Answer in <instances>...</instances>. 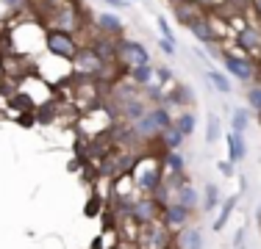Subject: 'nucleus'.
<instances>
[{
  "mask_svg": "<svg viewBox=\"0 0 261 249\" xmlns=\"http://www.w3.org/2000/svg\"><path fill=\"white\" fill-rule=\"evenodd\" d=\"M134 3H136V0H134Z\"/></svg>",
  "mask_w": 261,
  "mask_h": 249,
  "instance_id": "c03bdc74",
  "label": "nucleus"
},
{
  "mask_svg": "<svg viewBox=\"0 0 261 249\" xmlns=\"http://www.w3.org/2000/svg\"><path fill=\"white\" fill-rule=\"evenodd\" d=\"M167 174H184L186 172V158L181 152H164V161H161Z\"/></svg>",
  "mask_w": 261,
  "mask_h": 249,
  "instance_id": "4be33fe9",
  "label": "nucleus"
},
{
  "mask_svg": "<svg viewBox=\"0 0 261 249\" xmlns=\"http://www.w3.org/2000/svg\"><path fill=\"white\" fill-rule=\"evenodd\" d=\"M92 50H95L103 61H114V58H120V39H114V36H100V39H95Z\"/></svg>",
  "mask_w": 261,
  "mask_h": 249,
  "instance_id": "dca6fc26",
  "label": "nucleus"
},
{
  "mask_svg": "<svg viewBox=\"0 0 261 249\" xmlns=\"http://www.w3.org/2000/svg\"><path fill=\"white\" fill-rule=\"evenodd\" d=\"M203 6L197 3V0H184V3H175V9H172V14H175V20L181 22V25H186L189 28L192 22H197L203 17Z\"/></svg>",
  "mask_w": 261,
  "mask_h": 249,
  "instance_id": "9b49d317",
  "label": "nucleus"
},
{
  "mask_svg": "<svg viewBox=\"0 0 261 249\" xmlns=\"http://www.w3.org/2000/svg\"><path fill=\"white\" fill-rule=\"evenodd\" d=\"M245 241H247V227L239 224V230H236V235H233V249H245Z\"/></svg>",
  "mask_w": 261,
  "mask_h": 249,
  "instance_id": "7c9ffc66",
  "label": "nucleus"
},
{
  "mask_svg": "<svg viewBox=\"0 0 261 249\" xmlns=\"http://www.w3.org/2000/svg\"><path fill=\"white\" fill-rule=\"evenodd\" d=\"M3 75H6V67H3V61H0V78H3Z\"/></svg>",
  "mask_w": 261,
  "mask_h": 249,
  "instance_id": "79ce46f5",
  "label": "nucleus"
},
{
  "mask_svg": "<svg viewBox=\"0 0 261 249\" xmlns=\"http://www.w3.org/2000/svg\"><path fill=\"white\" fill-rule=\"evenodd\" d=\"M236 205H239V194H231V197L222 199V205H220V216L214 219V224H211V230H214V233H222V230H225V224H228V219L233 216Z\"/></svg>",
  "mask_w": 261,
  "mask_h": 249,
  "instance_id": "6ab92c4d",
  "label": "nucleus"
},
{
  "mask_svg": "<svg viewBox=\"0 0 261 249\" xmlns=\"http://www.w3.org/2000/svg\"><path fill=\"white\" fill-rule=\"evenodd\" d=\"M103 3H109L111 9H125V6H128V0H103Z\"/></svg>",
  "mask_w": 261,
  "mask_h": 249,
  "instance_id": "c9c22d12",
  "label": "nucleus"
},
{
  "mask_svg": "<svg viewBox=\"0 0 261 249\" xmlns=\"http://www.w3.org/2000/svg\"><path fill=\"white\" fill-rule=\"evenodd\" d=\"M192 210H186L184 205H178V202H170V205H164L161 208V216H159V222L164 224L170 233H178V230H184V227H189V222H192Z\"/></svg>",
  "mask_w": 261,
  "mask_h": 249,
  "instance_id": "0eeeda50",
  "label": "nucleus"
},
{
  "mask_svg": "<svg viewBox=\"0 0 261 249\" xmlns=\"http://www.w3.org/2000/svg\"><path fill=\"white\" fill-rule=\"evenodd\" d=\"M150 197H153V199H156V202H159V208H164V205H170V202H172V189H170V185L164 183V180H161V185H159L156 191H153Z\"/></svg>",
  "mask_w": 261,
  "mask_h": 249,
  "instance_id": "cd10ccee",
  "label": "nucleus"
},
{
  "mask_svg": "<svg viewBox=\"0 0 261 249\" xmlns=\"http://www.w3.org/2000/svg\"><path fill=\"white\" fill-rule=\"evenodd\" d=\"M128 216H130V222H134L136 227H147V224L159 222V216H161V208H159V202H156L153 197L142 194L139 199H134V202H130V210H128Z\"/></svg>",
  "mask_w": 261,
  "mask_h": 249,
  "instance_id": "39448f33",
  "label": "nucleus"
},
{
  "mask_svg": "<svg viewBox=\"0 0 261 249\" xmlns=\"http://www.w3.org/2000/svg\"><path fill=\"white\" fill-rule=\"evenodd\" d=\"M172 3H184V0H172Z\"/></svg>",
  "mask_w": 261,
  "mask_h": 249,
  "instance_id": "37998d69",
  "label": "nucleus"
},
{
  "mask_svg": "<svg viewBox=\"0 0 261 249\" xmlns=\"http://www.w3.org/2000/svg\"><path fill=\"white\" fill-rule=\"evenodd\" d=\"M159 50L164 55H175V50H178V42H170V39H159Z\"/></svg>",
  "mask_w": 261,
  "mask_h": 249,
  "instance_id": "2f4dec72",
  "label": "nucleus"
},
{
  "mask_svg": "<svg viewBox=\"0 0 261 249\" xmlns=\"http://www.w3.org/2000/svg\"><path fill=\"white\" fill-rule=\"evenodd\" d=\"M20 3H25V0H6V6H20Z\"/></svg>",
  "mask_w": 261,
  "mask_h": 249,
  "instance_id": "ea45409f",
  "label": "nucleus"
},
{
  "mask_svg": "<svg viewBox=\"0 0 261 249\" xmlns=\"http://www.w3.org/2000/svg\"><path fill=\"white\" fill-rule=\"evenodd\" d=\"M42 6H53V3H59V0H39Z\"/></svg>",
  "mask_w": 261,
  "mask_h": 249,
  "instance_id": "a19ab883",
  "label": "nucleus"
},
{
  "mask_svg": "<svg viewBox=\"0 0 261 249\" xmlns=\"http://www.w3.org/2000/svg\"><path fill=\"white\" fill-rule=\"evenodd\" d=\"M178 246L181 249H206V238H203V230L195 227V224H189V227L181 230V235H178Z\"/></svg>",
  "mask_w": 261,
  "mask_h": 249,
  "instance_id": "4468645a",
  "label": "nucleus"
},
{
  "mask_svg": "<svg viewBox=\"0 0 261 249\" xmlns=\"http://www.w3.org/2000/svg\"><path fill=\"white\" fill-rule=\"evenodd\" d=\"M236 45L245 50V53H256V50H261V30L253 28V25H245L236 34Z\"/></svg>",
  "mask_w": 261,
  "mask_h": 249,
  "instance_id": "ddd939ff",
  "label": "nucleus"
},
{
  "mask_svg": "<svg viewBox=\"0 0 261 249\" xmlns=\"http://www.w3.org/2000/svg\"><path fill=\"white\" fill-rule=\"evenodd\" d=\"M256 224H258V227H261V202L256 205Z\"/></svg>",
  "mask_w": 261,
  "mask_h": 249,
  "instance_id": "4c0bfd02",
  "label": "nucleus"
},
{
  "mask_svg": "<svg viewBox=\"0 0 261 249\" xmlns=\"http://www.w3.org/2000/svg\"><path fill=\"white\" fill-rule=\"evenodd\" d=\"M225 144H228V161L231 164H242L247 158V144H245V136L228 130L225 133Z\"/></svg>",
  "mask_w": 261,
  "mask_h": 249,
  "instance_id": "f8f14e48",
  "label": "nucleus"
},
{
  "mask_svg": "<svg viewBox=\"0 0 261 249\" xmlns=\"http://www.w3.org/2000/svg\"><path fill=\"white\" fill-rule=\"evenodd\" d=\"M156 22H159V30H161V39H170V42H175V30H172L170 20H167L164 14H159V17H156Z\"/></svg>",
  "mask_w": 261,
  "mask_h": 249,
  "instance_id": "c85d7f7f",
  "label": "nucleus"
},
{
  "mask_svg": "<svg viewBox=\"0 0 261 249\" xmlns=\"http://www.w3.org/2000/svg\"><path fill=\"white\" fill-rule=\"evenodd\" d=\"M120 58H122V64H125V70L150 64L147 47L142 45V42H134V39H120Z\"/></svg>",
  "mask_w": 261,
  "mask_h": 249,
  "instance_id": "6e6552de",
  "label": "nucleus"
},
{
  "mask_svg": "<svg viewBox=\"0 0 261 249\" xmlns=\"http://www.w3.org/2000/svg\"><path fill=\"white\" fill-rule=\"evenodd\" d=\"M172 244H175V233H170L161 222L147 224L139 233V249H172Z\"/></svg>",
  "mask_w": 261,
  "mask_h": 249,
  "instance_id": "20e7f679",
  "label": "nucleus"
},
{
  "mask_svg": "<svg viewBox=\"0 0 261 249\" xmlns=\"http://www.w3.org/2000/svg\"><path fill=\"white\" fill-rule=\"evenodd\" d=\"M206 78H208V83L214 86L217 91H222V95H231V78H228V75H222V72H217V70H208L206 72Z\"/></svg>",
  "mask_w": 261,
  "mask_h": 249,
  "instance_id": "a878e982",
  "label": "nucleus"
},
{
  "mask_svg": "<svg viewBox=\"0 0 261 249\" xmlns=\"http://www.w3.org/2000/svg\"><path fill=\"white\" fill-rule=\"evenodd\" d=\"M97 28L103 30V36H114V39H120L122 36V20L117 14H109V11H103V14H97Z\"/></svg>",
  "mask_w": 261,
  "mask_h": 249,
  "instance_id": "aec40b11",
  "label": "nucleus"
},
{
  "mask_svg": "<svg viewBox=\"0 0 261 249\" xmlns=\"http://www.w3.org/2000/svg\"><path fill=\"white\" fill-rule=\"evenodd\" d=\"M175 128L181 130L186 139H189V136L195 133V128H197V116L192 114V111H184V114H178V116H175Z\"/></svg>",
  "mask_w": 261,
  "mask_h": 249,
  "instance_id": "393cba45",
  "label": "nucleus"
},
{
  "mask_svg": "<svg viewBox=\"0 0 261 249\" xmlns=\"http://www.w3.org/2000/svg\"><path fill=\"white\" fill-rule=\"evenodd\" d=\"M97 205H100V199L92 197V199H89V205H86V216H97V213H100V208H97Z\"/></svg>",
  "mask_w": 261,
  "mask_h": 249,
  "instance_id": "f704fd0d",
  "label": "nucleus"
},
{
  "mask_svg": "<svg viewBox=\"0 0 261 249\" xmlns=\"http://www.w3.org/2000/svg\"><path fill=\"white\" fill-rule=\"evenodd\" d=\"M161 180H164V166H161V161L145 158L139 166H134V185L142 191V194L150 197L161 185Z\"/></svg>",
  "mask_w": 261,
  "mask_h": 249,
  "instance_id": "f03ea898",
  "label": "nucleus"
},
{
  "mask_svg": "<svg viewBox=\"0 0 261 249\" xmlns=\"http://www.w3.org/2000/svg\"><path fill=\"white\" fill-rule=\"evenodd\" d=\"M172 122H175V119H172V114L164 108V105H150V108L145 111V116L134 122V130H136L139 139L150 141V139H159V136L164 133Z\"/></svg>",
  "mask_w": 261,
  "mask_h": 249,
  "instance_id": "f257e3e1",
  "label": "nucleus"
},
{
  "mask_svg": "<svg viewBox=\"0 0 261 249\" xmlns=\"http://www.w3.org/2000/svg\"><path fill=\"white\" fill-rule=\"evenodd\" d=\"M250 3H253V9H256L258 17H261V0H250Z\"/></svg>",
  "mask_w": 261,
  "mask_h": 249,
  "instance_id": "58836bf2",
  "label": "nucleus"
},
{
  "mask_svg": "<svg viewBox=\"0 0 261 249\" xmlns=\"http://www.w3.org/2000/svg\"><path fill=\"white\" fill-rule=\"evenodd\" d=\"M45 47H47V53H50V55H56V58H64V61H72L78 55L75 36L64 34V30H56V28H50L45 34Z\"/></svg>",
  "mask_w": 261,
  "mask_h": 249,
  "instance_id": "7ed1b4c3",
  "label": "nucleus"
},
{
  "mask_svg": "<svg viewBox=\"0 0 261 249\" xmlns=\"http://www.w3.org/2000/svg\"><path fill=\"white\" fill-rule=\"evenodd\" d=\"M156 75H159V83H170V80H172V70H170V67H156Z\"/></svg>",
  "mask_w": 261,
  "mask_h": 249,
  "instance_id": "72a5a7b5",
  "label": "nucleus"
},
{
  "mask_svg": "<svg viewBox=\"0 0 261 249\" xmlns=\"http://www.w3.org/2000/svg\"><path fill=\"white\" fill-rule=\"evenodd\" d=\"M172 202L184 205L186 210H192V213H195V210H197V205H200V194H197V185L186 183L184 189H178L175 194H172Z\"/></svg>",
  "mask_w": 261,
  "mask_h": 249,
  "instance_id": "a211bd4d",
  "label": "nucleus"
},
{
  "mask_svg": "<svg viewBox=\"0 0 261 249\" xmlns=\"http://www.w3.org/2000/svg\"><path fill=\"white\" fill-rule=\"evenodd\" d=\"M53 28L64 30V34H75L81 28V17H78V6H59L53 9Z\"/></svg>",
  "mask_w": 261,
  "mask_h": 249,
  "instance_id": "1a4fd4ad",
  "label": "nucleus"
},
{
  "mask_svg": "<svg viewBox=\"0 0 261 249\" xmlns=\"http://www.w3.org/2000/svg\"><path fill=\"white\" fill-rule=\"evenodd\" d=\"M184 141H186V136L181 133V130L175 128V122L170 124V128L164 130V133L159 136V144L164 147V152H181V147H184Z\"/></svg>",
  "mask_w": 261,
  "mask_h": 249,
  "instance_id": "f3484780",
  "label": "nucleus"
},
{
  "mask_svg": "<svg viewBox=\"0 0 261 249\" xmlns=\"http://www.w3.org/2000/svg\"><path fill=\"white\" fill-rule=\"evenodd\" d=\"M189 30H192V36H195L197 42H203V45H217V42H220V34L211 28V22L206 20V17H200L197 22H192Z\"/></svg>",
  "mask_w": 261,
  "mask_h": 249,
  "instance_id": "2eb2a0df",
  "label": "nucleus"
},
{
  "mask_svg": "<svg viewBox=\"0 0 261 249\" xmlns=\"http://www.w3.org/2000/svg\"><path fill=\"white\" fill-rule=\"evenodd\" d=\"M247 105L261 116V86H253V89L247 91Z\"/></svg>",
  "mask_w": 261,
  "mask_h": 249,
  "instance_id": "c756f323",
  "label": "nucleus"
},
{
  "mask_svg": "<svg viewBox=\"0 0 261 249\" xmlns=\"http://www.w3.org/2000/svg\"><path fill=\"white\" fill-rule=\"evenodd\" d=\"M239 185H242V194H245V191L250 189V185H247V177H245V174H242V177H239Z\"/></svg>",
  "mask_w": 261,
  "mask_h": 249,
  "instance_id": "e433bc0d",
  "label": "nucleus"
},
{
  "mask_svg": "<svg viewBox=\"0 0 261 249\" xmlns=\"http://www.w3.org/2000/svg\"><path fill=\"white\" fill-rule=\"evenodd\" d=\"M72 64H75V70L84 72V75H100V72L106 70V61H103L92 47L78 50V55L72 58Z\"/></svg>",
  "mask_w": 261,
  "mask_h": 249,
  "instance_id": "9d476101",
  "label": "nucleus"
},
{
  "mask_svg": "<svg viewBox=\"0 0 261 249\" xmlns=\"http://www.w3.org/2000/svg\"><path fill=\"white\" fill-rule=\"evenodd\" d=\"M217 169H220L222 177H233V174H236V169H233L231 161H217Z\"/></svg>",
  "mask_w": 261,
  "mask_h": 249,
  "instance_id": "473e14b6",
  "label": "nucleus"
},
{
  "mask_svg": "<svg viewBox=\"0 0 261 249\" xmlns=\"http://www.w3.org/2000/svg\"><path fill=\"white\" fill-rule=\"evenodd\" d=\"M220 205V189L214 183H206L203 185V202H200V210L203 213H211V210Z\"/></svg>",
  "mask_w": 261,
  "mask_h": 249,
  "instance_id": "5701e85b",
  "label": "nucleus"
},
{
  "mask_svg": "<svg viewBox=\"0 0 261 249\" xmlns=\"http://www.w3.org/2000/svg\"><path fill=\"white\" fill-rule=\"evenodd\" d=\"M153 75H156V67H153V64H145V67H130V70H128V80L145 89V86H150V83H153Z\"/></svg>",
  "mask_w": 261,
  "mask_h": 249,
  "instance_id": "412c9836",
  "label": "nucleus"
},
{
  "mask_svg": "<svg viewBox=\"0 0 261 249\" xmlns=\"http://www.w3.org/2000/svg\"><path fill=\"white\" fill-rule=\"evenodd\" d=\"M250 128V114L245 108H233L231 111V130L239 136H245V130Z\"/></svg>",
  "mask_w": 261,
  "mask_h": 249,
  "instance_id": "b1692460",
  "label": "nucleus"
},
{
  "mask_svg": "<svg viewBox=\"0 0 261 249\" xmlns=\"http://www.w3.org/2000/svg\"><path fill=\"white\" fill-rule=\"evenodd\" d=\"M220 141V116L208 114L206 116V144H217Z\"/></svg>",
  "mask_w": 261,
  "mask_h": 249,
  "instance_id": "bb28decb",
  "label": "nucleus"
},
{
  "mask_svg": "<svg viewBox=\"0 0 261 249\" xmlns=\"http://www.w3.org/2000/svg\"><path fill=\"white\" fill-rule=\"evenodd\" d=\"M222 64H225L228 75H233V78L242 80V83H247V80L256 78V64H253L247 55H236V53L222 50Z\"/></svg>",
  "mask_w": 261,
  "mask_h": 249,
  "instance_id": "423d86ee",
  "label": "nucleus"
}]
</instances>
